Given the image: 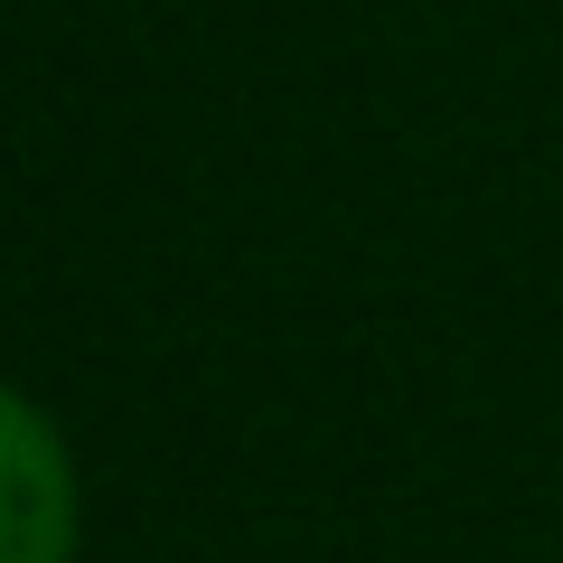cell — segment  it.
Here are the masks:
<instances>
[{
	"label": "cell",
	"instance_id": "obj_1",
	"mask_svg": "<svg viewBox=\"0 0 563 563\" xmlns=\"http://www.w3.org/2000/svg\"><path fill=\"white\" fill-rule=\"evenodd\" d=\"M76 554V470L57 422L0 385V563H66Z\"/></svg>",
	"mask_w": 563,
	"mask_h": 563
}]
</instances>
